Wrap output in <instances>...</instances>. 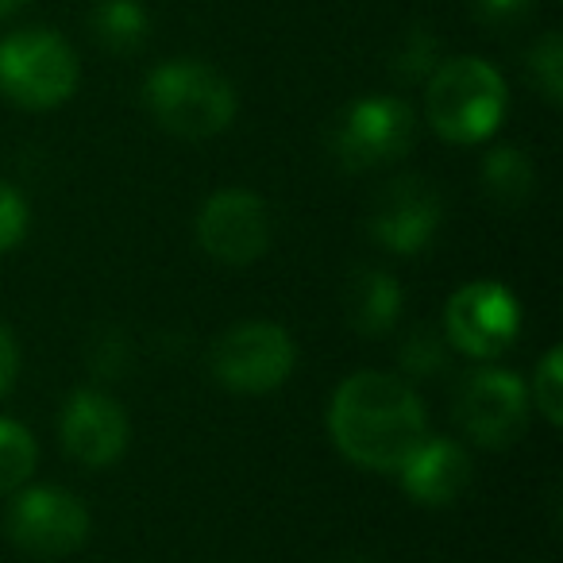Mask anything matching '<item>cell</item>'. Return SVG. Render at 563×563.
Listing matches in <instances>:
<instances>
[{
	"label": "cell",
	"instance_id": "cell-25",
	"mask_svg": "<svg viewBox=\"0 0 563 563\" xmlns=\"http://www.w3.org/2000/svg\"><path fill=\"white\" fill-rule=\"evenodd\" d=\"M24 4H27V0H0V20L12 16V12H20Z\"/></svg>",
	"mask_w": 563,
	"mask_h": 563
},
{
	"label": "cell",
	"instance_id": "cell-19",
	"mask_svg": "<svg viewBox=\"0 0 563 563\" xmlns=\"http://www.w3.org/2000/svg\"><path fill=\"white\" fill-rule=\"evenodd\" d=\"M532 406L544 413L548 424H560L563 421V355L560 347L540 360L537 378H532Z\"/></svg>",
	"mask_w": 563,
	"mask_h": 563
},
{
	"label": "cell",
	"instance_id": "cell-1",
	"mask_svg": "<svg viewBox=\"0 0 563 563\" xmlns=\"http://www.w3.org/2000/svg\"><path fill=\"white\" fill-rule=\"evenodd\" d=\"M329 429L340 452L371 471H398L401 460L429 437L413 386L378 371H355L340 383L332 394Z\"/></svg>",
	"mask_w": 563,
	"mask_h": 563
},
{
	"label": "cell",
	"instance_id": "cell-11",
	"mask_svg": "<svg viewBox=\"0 0 563 563\" xmlns=\"http://www.w3.org/2000/svg\"><path fill=\"white\" fill-rule=\"evenodd\" d=\"M9 537L35 555H66L86 544L89 509L78 494L58 486H32L9 509Z\"/></svg>",
	"mask_w": 563,
	"mask_h": 563
},
{
	"label": "cell",
	"instance_id": "cell-18",
	"mask_svg": "<svg viewBox=\"0 0 563 563\" xmlns=\"http://www.w3.org/2000/svg\"><path fill=\"white\" fill-rule=\"evenodd\" d=\"M448 336H440L437 329H413L401 344V371L413 378H432L448 367Z\"/></svg>",
	"mask_w": 563,
	"mask_h": 563
},
{
	"label": "cell",
	"instance_id": "cell-7",
	"mask_svg": "<svg viewBox=\"0 0 563 563\" xmlns=\"http://www.w3.org/2000/svg\"><path fill=\"white\" fill-rule=\"evenodd\" d=\"M455 421L475 444L509 448L529 424V386L514 371H475L463 378L460 394H455Z\"/></svg>",
	"mask_w": 563,
	"mask_h": 563
},
{
	"label": "cell",
	"instance_id": "cell-20",
	"mask_svg": "<svg viewBox=\"0 0 563 563\" xmlns=\"http://www.w3.org/2000/svg\"><path fill=\"white\" fill-rule=\"evenodd\" d=\"M529 70H532V81L540 86V93L548 101H560L563 97V40L555 32H548L544 40L532 47L529 55Z\"/></svg>",
	"mask_w": 563,
	"mask_h": 563
},
{
	"label": "cell",
	"instance_id": "cell-2",
	"mask_svg": "<svg viewBox=\"0 0 563 563\" xmlns=\"http://www.w3.org/2000/svg\"><path fill=\"white\" fill-rule=\"evenodd\" d=\"M143 101H147L151 117L181 140H209V135L224 132L235 117L232 81L212 66L189 63V58L151 70Z\"/></svg>",
	"mask_w": 563,
	"mask_h": 563
},
{
	"label": "cell",
	"instance_id": "cell-9",
	"mask_svg": "<svg viewBox=\"0 0 563 563\" xmlns=\"http://www.w3.org/2000/svg\"><path fill=\"white\" fill-rule=\"evenodd\" d=\"M197 240L217 263L247 266L271 247V209L251 189H220L197 212Z\"/></svg>",
	"mask_w": 563,
	"mask_h": 563
},
{
	"label": "cell",
	"instance_id": "cell-22",
	"mask_svg": "<svg viewBox=\"0 0 563 563\" xmlns=\"http://www.w3.org/2000/svg\"><path fill=\"white\" fill-rule=\"evenodd\" d=\"M27 232V201L16 186L0 181V255L12 251Z\"/></svg>",
	"mask_w": 563,
	"mask_h": 563
},
{
	"label": "cell",
	"instance_id": "cell-14",
	"mask_svg": "<svg viewBox=\"0 0 563 563\" xmlns=\"http://www.w3.org/2000/svg\"><path fill=\"white\" fill-rule=\"evenodd\" d=\"M344 313L347 324L363 336H383L394 329L401 313V286L394 274L375 271V266H363L352 274L344 290Z\"/></svg>",
	"mask_w": 563,
	"mask_h": 563
},
{
	"label": "cell",
	"instance_id": "cell-24",
	"mask_svg": "<svg viewBox=\"0 0 563 563\" xmlns=\"http://www.w3.org/2000/svg\"><path fill=\"white\" fill-rule=\"evenodd\" d=\"M16 371H20V347H16V336H12L4 324H0V398L12 390L16 383Z\"/></svg>",
	"mask_w": 563,
	"mask_h": 563
},
{
	"label": "cell",
	"instance_id": "cell-10",
	"mask_svg": "<svg viewBox=\"0 0 563 563\" xmlns=\"http://www.w3.org/2000/svg\"><path fill=\"white\" fill-rule=\"evenodd\" d=\"M440 217H444L440 189L432 181L417 178V174H401V178L386 181L378 189L375 205H371L367 228H371V240H378L386 251L417 255L437 235Z\"/></svg>",
	"mask_w": 563,
	"mask_h": 563
},
{
	"label": "cell",
	"instance_id": "cell-26",
	"mask_svg": "<svg viewBox=\"0 0 563 563\" xmlns=\"http://www.w3.org/2000/svg\"><path fill=\"white\" fill-rule=\"evenodd\" d=\"M336 563H375V560H367V555H344V560H336Z\"/></svg>",
	"mask_w": 563,
	"mask_h": 563
},
{
	"label": "cell",
	"instance_id": "cell-3",
	"mask_svg": "<svg viewBox=\"0 0 563 563\" xmlns=\"http://www.w3.org/2000/svg\"><path fill=\"white\" fill-rule=\"evenodd\" d=\"M506 117V81L483 58H452L429 74V124L448 143H483Z\"/></svg>",
	"mask_w": 563,
	"mask_h": 563
},
{
	"label": "cell",
	"instance_id": "cell-8",
	"mask_svg": "<svg viewBox=\"0 0 563 563\" xmlns=\"http://www.w3.org/2000/svg\"><path fill=\"white\" fill-rule=\"evenodd\" d=\"M448 344L475 360L501 355L521 332V306L501 282H467L452 294L444 313Z\"/></svg>",
	"mask_w": 563,
	"mask_h": 563
},
{
	"label": "cell",
	"instance_id": "cell-13",
	"mask_svg": "<svg viewBox=\"0 0 563 563\" xmlns=\"http://www.w3.org/2000/svg\"><path fill=\"white\" fill-rule=\"evenodd\" d=\"M471 455L455 440L424 437L413 452L401 460V490L421 506H452L471 486Z\"/></svg>",
	"mask_w": 563,
	"mask_h": 563
},
{
	"label": "cell",
	"instance_id": "cell-17",
	"mask_svg": "<svg viewBox=\"0 0 563 563\" xmlns=\"http://www.w3.org/2000/svg\"><path fill=\"white\" fill-rule=\"evenodd\" d=\"M35 463H40V448H35L32 432L9 417H0V494L24 486Z\"/></svg>",
	"mask_w": 563,
	"mask_h": 563
},
{
	"label": "cell",
	"instance_id": "cell-12",
	"mask_svg": "<svg viewBox=\"0 0 563 563\" xmlns=\"http://www.w3.org/2000/svg\"><path fill=\"white\" fill-rule=\"evenodd\" d=\"M63 444L86 467H109L128 448V413L104 390H74L63 406Z\"/></svg>",
	"mask_w": 563,
	"mask_h": 563
},
{
	"label": "cell",
	"instance_id": "cell-5",
	"mask_svg": "<svg viewBox=\"0 0 563 563\" xmlns=\"http://www.w3.org/2000/svg\"><path fill=\"white\" fill-rule=\"evenodd\" d=\"M298 347L282 324L271 321H243L228 329L212 344L209 367L224 390L235 394H271L294 375Z\"/></svg>",
	"mask_w": 563,
	"mask_h": 563
},
{
	"label": "cell",
	"instance_id": "cell-15",
	"mask_svg": "<svg viewBox=\"0 0 563 563\" xmlns=\"http://www.w3.org/2000/svg\"><path fill=\"white\" fill-rule=\"evenodd\" d=\"M483 189L494 205H525L537 189V170H532V158L517 147H498L490 151V158L483 163Z\"/></svg>",
	"mask_w": 563,
	"mask_h": 563
},
{
	"label": "cell",
	"instance_id": "cell-23",
	"mask_svg": "<svg viewBox=\"0 0 563 563\" xmlns=\"http://www.w3.org/2000/svg\"><path fill=\"white\" fill-rule=\"evenodd\" d=\"M537 0H475V16L483 20L486 27L501 32V27H517L525 16L532 12Z\"/></svg>",
	"mask_w": 563,
	"mask_h": 563
},
{
	"label": "cell",
	"instance_id": "cell-16",
	"mask_svg": "<svg viewBox=\"0 0 563 563\" xmlns=\"http://www.w3.org/2000/svg\"><path fill=\"white\" fill-rule=\"evenodd\" d=\"M93 32L117 55H132L147 43L151 20L140 0H101L93 9Z\"/></svg>",
	"mask_w": 563,
	"mask_h": 563
},
{
	"label": "cell",
	"instance_id": "cell-6",
	"mask_svg": "<svg viewBox=\"0 0 563 563\" xmlns=\"http://www.w3.org/2000/svg\"><path fill=\"white\" fill-rule=\"evenodd\" d=\"M417 140V117L401 97H363L332 124L329 147L344 170H371L401 158Z\"/></svg>",
	"mask_w": 563,
	"mask_h": 563
},
{
	"label": "cell",
	"instance_id": "cell-21",
	"mask_svg": "<svg viewBox=\"0 0 563 563\" xmlns=\"http://www.w3.org/2000/svg\"><path fill=\"white\" fill-rule=\"evenodd\" d=\"M440 47L437 40H432L424 27H417V32L406 35V43H401V51L394 55V74H398L401 81H421L429 78L432 70L440 66Z\"/></svg>",
	"mask_w": 563,
	"mask_h": 563
},
{
	"label": "cell",
	"instance_id": "cell-4",
	"mask_svg": "<svg viewBox=\"0 0 563 563\" xmlns=\"http://www.w3.org/2000/svg\"><path fill=\"white\" fill-rule=\"evenodd\" d=\"M78 89V55L55 32L27 27L0 40V93L24 109H55Z\"/></svg>",
	"mask_w": 563,
	"mask_h": 563
}]
</instances>
